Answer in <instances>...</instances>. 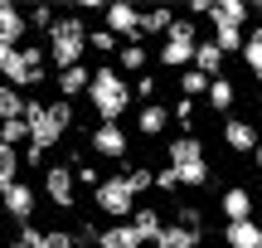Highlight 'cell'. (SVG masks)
<instances>
[{
  "instance_id": "obj_31",
  "label": "cell",
  "mask_w": 262,
  "mask_h": 248,
  "mask_svg": "<svg viewBox=\"0 0 262 248\" xmlns=\"http://www.w3.org/2000/svg\"><path fill=\"white\" fill-rule=\"evenodd\" d=\"M19 141H29L25 117H15V122H0V146H15V151H19Z\"/></svg>"
},
{
  "instance_id": "obj_2",
  "label": "cell",
  "mask_w": 262,
  "mask_h": 248,
  "mask_svg": "<svg viewBox=\"0 0 262 248\" xmlns=\"http://www.w3.org/2000/svg\"><path fill=\"white\" fill-rule=\"evenodd\" d=\"M83 97L93 102L97 122H122L126 107H131V83L117 73L112 64H97V68H93V83H88V93H83Z\"/></svg>"
},
{
  "instance_id": "obj_4",
  "label": "cell",
  "mask_w": 262,
  "mask_h": 248,
  "mask_svg": "<svg viewBox=\"0 0 262 248\" xmlns=\"http://www.w3.org/2000/svg\"><path fill=\"white\" fill-rule=\"evenodd\" d=\"M170 156V171L180 175V185L185 190H199V185H209V161H204V146H199V136H175V141L165 146Z\"/></svg>"
},
{
  "instance_id": "obj_39",
  "label": "cell",
  "mask_w": 262,
  "mask_h": 248,
  "mask_svg": "<svg viewBox=\"0 0 262 248\" xmlns=\"http://www.w3.org/2000/svg\"><path fill=\"white\" fill-rule=\"evenodd\" d=\"M5 248H29V243H19V239H15V243H5Z\"/></svg>"
},
{
  "instance_id": "obj_8",
  "label": "cell",
  "mask_w": 262,
  "mask_h": 248,
  "mask_svg": "<svg viewBox=\"0 0 262 248\" xmlns=\"http://www.w3.org/2000/svg\"><path fill=\"white\" fill-rule=\"evenodd\" d=\"M88 146H93V156H102V161H126L131 136L122 132V122H97L93 136H88Z\"/></svg>"
},
{
  "instance_id": "obj_1",
  "label": "cell",
  "mask_w": 262,
  "mask_h": 248,
  "mask_svg": "<svg viewBox=\"0 0 262 248\" xmlns=\"http://www.w3.org/2000/svg\"><path fill=\"white\" fill-rule=\"evenodd\" d=\"M68 127H73V102H63V97H58V102H34V97H25V132H29L25 161L39 166L49 146L63 141Z\"/></svg>"
},
{
  "instance_id": "obj_40",
  "label": "cell",
  "mask_w": 262,
  "mask_h": 248,
  "mask_svg": "<svg viewBox=\"0 0 262 248\" xmlns=\"http://www.w3.org/2000/svg\"><path fill=\"white\" fill-rule=\"evenodd\" d=\"M257 19H262V0H257Z\"/></svg>"
},
{
  "instance_id": "obj_22",
  "label": "cell",
  "mask_w": 262,
  "mask_h": 248,
  "mask_svg": "<svg viewBox=\"0 0 262 248\" xmlns=\"http://www.w3.org/2000/svg\"><path fill=\"white\" fill-rule=\"evenodd\" d=\"M243 64H248V73L262 83V25H253L243 34Z\"/></svg>"
},
{
  "instance_id": "obj_32",
  "label": "cell",
  "mask_w": 262,
  "mask_h": 248,
  "mask_svg": "<svg viewBox=\"0 0 262 248\" xmlns=\"http://www.w3.org/2000/svg\"><path fill=\"white\" fill-rule=\"evenodd\" d=\"M126 185H131V195H146L150 185H156V175H150L146 166H136V171H126Z\"/></svg>"
},
{
  "instance_id": "obj_21",
  "label": "cell",
  "mask_w": 262,
  "mask_h": 248,
  "mask_svg": "<svg viewBox=\"0 0 262 248\" xmlns=\"http://www.w3.org/2000/svg\"><path fill=\"white\" fill-rule=\"evenodd\" d=\"M189 68H199L204 78H219V68H224V54H219L214 39H199V44H194V64H189Z\"/></svg>"
},
{
  "instance_id": "obj_26",
  "label": "cell",
  "mask_w": 262,
  "mask_h": 248,
  "mask_svg": "<svg viewBox=\"0 0 262 248\" xmlns=\"http://www.w3.org/2000/svg\"><path fill=\"white\" fill-rule=\"evenodd\" d=\"M243 34H248V29L214 25V44H219V54H243Z\"/></svg>"
},
{
  "instance_id": "obj_28",
  "label": "cell",
  "mask_w": 262,
  "mask_h": 248,
  "mask_svg": "<svg viewBox=\"0 0 262 248\" xmlns=\"http://www.w3.org/2000/svg\"><path fill=\"white\" fill-rule=\"evenodd\" d=\"M15 117H25V97L10 83H0V122H15Z\"/></svg>"
},
{
  "instance_id": "obj_37",
  "label": "cell",
  "mask_w": 262,
  "mask_h": 248,
  "mask_svg": "<svg viewBox=\"0 0 262 248\" xmlns=\"http://www.w3.org/2000/svg\"><path fill=\"white\" fill-rule=\"evenodd\" d=\"M156 185H160V190H180V175H175V171H170V166H165V171L156 175Z\"/></svg>"
},
{
  "instance_id": "obj_3",
  "label": "cell",
  "mask_w": 262,
  "mask_h": 248,
  "mask_svg": "<svg viewBox=\"0 0 262 248\" xmlns=\"http://www.w3.org/2000/svg\"><path fill=\"white\" fill-rule=\"evenodd\" d=\"M44 54H49V64H58V73L73 68V64H83V54H88V25L73 15V10H63V15L54 19Z\"/></svg>"
},
{
  "instance_id": "obj_36",
  "label": "cell",
  "mask_w": 262,
  "mask_h": 248,
  "mask_svg": "<svg viewBox=\"0 0 262 248\" xmlns=\"http://www.w3.org/2000/svg\"><path fill=\"white\" fill-rule=\"evenodd\" d=\"M175 224H180V229H189V234H199V210H194V204H180Z\"/></svg>"
},
{
  "instance_id": "obj_9",
  "label": "cell",
  "mask_w": 262,
  "mask_h": 248,
  "mask_svg": "<svg viewBox=\"0 0 262 248\" xmlns=\"http://www.w3.org/2000/svg\"><path fill=\"white\" fill-rule=\"evenodd\" d=\"M0 210L10 214V219L25 229V224H34V210H39V195H34V185L29 180H15V185H5V195H0Z\"/></svg>"
},
{
  "instance_id": "obj_17",
  "label": "cell",
  "mask_w": 262,
  "mask_h": 248,
  "mask_svg": "<svg viewBox=\"0 0 262 248\" xmlns=\"http://www.w3.org/2000/svg\"><path fill=\"white\" fill-rule=\"evenodd\" d=\"M165 127H170V107H165V102L136 107V132H141V136H160Z\"/></svg>"
},
{
  "instance_id": "obj_25",
  "label": "cell",
  "mask_w": 262,
  "mask_h": 248,
  "mask_svg": "<svg viewBox=\"0 0 262 248\" xmlns=\"http://www.w3.org/2000/svg\"><path fill=\"white\" fill-rule=\"evenodd\" d=\"M126 224H131V229H136L146 243H156V234H160V214L150 210V204H136V214H131Z\"/></svg>"
},
{
  "instance_id": "obj_38",
  "label": "cell",
  "mask_w": 262,
  "mask_h": 248,
  "mask_svg": "<svg viewBox=\"0 0 262 248\" xmlns=\"http://www.w3.org/2000/svg\"><path fill=\"white\" fill-rule=\"evenodd\" d=\"M253 161H257V171H262V141H257V151H253Z\"/></svg>"
},
{
  "instance_id": "obj_13",
  "label": "cell",
  "mask_w": 262,
  "mask_h": 248,
  "mask_svg": "<svg viewBox=\"0 0 262 248\" xmlns=\"http://www.w3.org/2000/svg\"><path fill=\"white\" fill-rule=\"evenodd\" d=\"M224 146L238 151V156H253L257 151V127L248 122V117H228L224 122Z\"/></svg>"
},
{
  "instance_id": "obj_33",
  "label": "cell",
  "mask_w": 262,
  "mask_h": 248,
  "mask_svg": "<svg viewBox=\"0 0 262 248\" xmlns=\"http://www.w3.org/2000/svg\"><path fill=\"white\" fill-rule=\"evenodd\" d=\"M136 97H141V107H146V102H156V78H146V73H141L136 83H131V102H136Z\"/></svg>"
},
{
  "instance_id": "obj_27",
  "label": "cell",
  "mask_w": 262,
  "mask_h": 248,
  "mask_svg": "<svg viewBox=\"0 0 262 248\" xmlns=\"http://www.w3.org/2000/svg\"><path fill=\"white\" fill-rule=\"evenodd\" d=\"M209 83H214V78H204L199 68H185V73H180V97H189V102H194V97L209 93Z\"/></svg>"
},
{
  "instance_id": "obj_20",
  "label": "cell",
  "mask_w": 262,
  "mask_h": 248,
  "mask_svg": "<svg viewBox=\"0 0 262 248\" xmlns=\"http://www.w3.org/2000/svg\"><path fill=\"white\" fill-rule=\"evenodd\" d=\"M248 15H253V10H248L243 0H219V5H209V19H214V25H233V29H243Z\"/></svg>"
},
{
  "instance_id": "obj_35",
  "label": "cell",
  "mask_w": 262,
  "mask_h": 248,
  "mask_svg": "<svg viewBox=\"0 0 262 248\" xmlns=\"http://www.w3.org/2000/svg\"><path fill=\"white\" fill-rule=\"evenodd\" d=\"M54 10H44V5H39V10H29V15H25V25H34V29H44V34H49V29H54Z\"/></svg>"
},
{
  "instance_id": "obj_18",
  "label": "cell",
  "mask_w": 262,
  "mask_h": 248,
  "mask_svg": "<svg viewBox=\"0 0 262 248\" xmlns=\"http://www.w3.org/2000/svg\"><path fill=\"white\" fill-rule=\"evenodd\" d=\"M25 10L19 5H10V0H0V39L5 44H25Z\"/></svg>"
},
{
  "instance_id": "obj_12",
  "label": "cell",
  "mask_w": 262,
  "mask_h": 248,
  "mask_svg": "<svg viewBox=\"0 0 262 248\" xmlns=\"http://www.w3.org/2000/svg\"><path fill=\"white\" fill-rule=\"evenodd\" d=\"M219 214H224L228 224H238V219H253V214H257V200H253V190H248V185H228V190H224V200H219Z\"/></svg>"
},
{
  "instance_id": "obj_7",
  "label": "cell",
  "mask_w": 262,
  "mask_h": 248,
  "mask_svg": "<svg viewBox=\"0 0 262 248\" xmlns=\"http://www.w3.org/2000/svg\"><path fill=\"white\" fill-rule=\"evenodd\" d=\"M194 44H199V34H194V19H175V25L165 29V44H160V64L165 68H180L185 73L189 64H194Z\"/></svg>"
},
{
  "instance_id": "obj_11",
  "label": "cell",
  "mask_w": 262,
  "mask_h": 248,
  "mask_svg": "<svg viewBox=\"0 0 262 248\" xmlns=\"http://www.w3.org/2000/svg\"><path fill=\"white\" fill-rule=\"evenodd\" d=\"M102 29H112L117 39H141V10H131V5H107L102 10Z\"/></svg>"
},
{
  "instance_id": "obj_41",
  "label": "cell",
  "mask_w": 262,
  "mask_h": 248,
  "mask_svg": "<svg viewBox=\"0 0 262 248\" xmlns=\"http://www.w3.org/2000/svg\"><path fill=\"white\" fill-rule=\"evenodd\" d=\"M78 248H93V243H78Z\"/></svg>"
},
{
  "instance_id": "obj_15",
  "label": "cell",
  "mask_w": 262,
  "mask_h": 248,
  "mask_svg": "<svg viewBox=\"0 0 262 248\" xmlns=\"http://www.w3.org/2000/svg\"><path fill=\"white\" fill-rule=\"evenodd\" d=\"M54 83H58V93H63V102H73V97L88 93V83H93V68H88V64H73V68H63Z\"/></svg>"
},
{
  "instance_id": "obj_23",
  "label": "cell",
  "mask_w": 262,
  "mask_h": 248,
  "mask_svg": "<svg viewBox=\"0 0 262 248\" xmlns=\"http://www.w3.org/2000/svg\"><path fill=\"white\" fill-rule=\"evenodd\" d=\"M156 248H199V234L180 229V224H160V234H156Z\"/></svg>"
},
{
  "instance_id": "obj_6",
  "label": "cell",
  "mask_w": 262,
  "mask_h": 248,
  "mask_svg": "<svg viewBox=\"0 0 262 248\" xmlns=\"http://www.w3.org/2000/svg\"><path fill=\"white\" fill-rule=\"evenodd\" d=\"M93 204H97V210H102L112 224H126L131 214H136V195H131L126 175H107V180L93 190Z\"/></svg>"
},
{
  "instance_id": "obj_24",
  "label": "cell",
  "mask_w": 262,
  "mask_h": 248,
  "mask_svg": "<svg viewBox=\"0 0 262 248\" xmlns=\"http://www.w3.org/2000/svg\"><path fill=\"white\" fill-rule=\"evenodd\" d=\"M204 97H209V107H214V112H228V107H233V102H238V88H233V83H228V78H224V73H219V78H214V83H209V93H204Z\"/></svg>"
},
{
  "instance_id": "obj_5",
  "label": "cell",
  "mask_w": 262,
  "mask_h": 248,
  "mask_svg": "<svg viewBox=\"0 0 262 248\" xmlns=\"http://www.w3.org/2000/svg\"><path fill=\"white\" fill-rule=\"evenodd\" d=\"M44 64H49V54H44V44H19L15 54L5 58V68H0V83H10L19 93V88H34V83H44Z\"/></svg>"
},
{
  "instance_id": "obj_29",
  "label": "cell",
  "mask_w": 262,
  "mask_h": 248,
  "mask_svg": "<svg viewBox=\"0 0 262 248\" xmlns=\"http://www.w3.org/2000/svg\"><path fill=\"white\" fill-rule=\"evenodd\" d=\"M170 25H175L170 10H146V15H141V34H165Z\"/></svg>"
},
{
  "instance_id": "obj_10",
  "label": "cell",
  "mask_w": 262,
  "mask_h": 248,
  "mask_svg": "<svg viewBox=\"0 0 262 248\" xmlns=\"http://www.w3.org/2000/svg\"><path fill=\"white\" fill-rule=\"evenodd\" d=\"M44 195H49V204H58V210H73V200H78L73 166H49L44 171Z\"/></svg>"
},
{
  "instance_id": "obj_30",
  "label": "cell",
  "mask_w": 262,
  "mask_h": 248,
  "mask_svg": "<svg viewBox=\"0 0 262 248\" xmlns=\"http://www.w3.org/2000/svg\"><path fill=\"white\" fill-rule=\"evenodd\" d=\"M88 49H97V54H117V49H122V39L112 34V29H88Z\"/></svg>"
},
{
  "instance_id": "obj_16",
  "label": "cell",
  "mask_w": 262,
  "mask_h": 248,
  "mask_svg": "<svg viewBox=\"0 0 262 248\" xmlns=\"http://www.w3.org/2000/svg\"><path fill=\"white\" fill-rule=\"evenodd\" d=\"M224 243H228V248H262V224H257V219L224 224Z\"/></svg>"
},
{
  "instance_id": "obj_42",
  "label": "cell",
  "mask_w": 262,
  "mask_h": 248,
  "mask_svg": "<svg viewBox=\"0 0 262 248\" xmlns=\"http://www.w3.org/2000/svg\"><path fill=\"white\" fill-rule=\"evenodd\" d=\"M257 195H262V185H257Z\"/></svg>"
},
{
  "instance_id": "obj_34",
  "label": "cell",
  "mask_w": 262,
  "mask_h": 248,
  "mask_svg": "<svg viewBox=\"0 0 262 248\" xmlns=\"http://www.w3.org/2000/svg\"><path fill=\"white\" fill-rule=\"evenodd\" d=\"M170 122L189 127V122H194V102H189V97H175V107H170Z\"/></svg>"
},
{
  "instance_id": "obj_14",
  "label": "cell",
  "mask_w": 262,
  "mask_h": 248,
  "mask_svg": "<svg viewBox=\"0 0 262 248\" xmlns=\"http://www.w3.org/2000/svg\"><path fill=\"white\" fill-rule=\"evenodd\" d=\"M146 239H141L131 224H107V229L93 234V248H141Z\"/></svg>"
},
{
  "instance_id": "obj_19",
  "label": "cell",
  "mask_w": 262,
  "mask_h": 248,
  "mask_svg": "<svg viewBox=\"0 0 262 248\" xmlns=\"http://www.w3.org/2000/svg\"><path fill=\"white\" fill-rule=\"evenodd\" d=\"M150 64V54H146V39H131V44H122L117 49V73H141V68Z\"/></svg>"
}]
</instances>
